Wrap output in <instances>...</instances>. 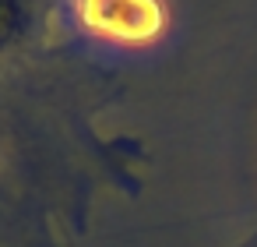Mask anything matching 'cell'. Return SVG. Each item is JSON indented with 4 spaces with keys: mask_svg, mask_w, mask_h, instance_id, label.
Returning <instances> with one entry per match:
<instances>
[{
    "mask_svg": "<svg viewBox=\"0 0 257 247\" xmlns=\"http://www.w3.org/2000/svg\"><path fill=\"white\" fill-rule=\"evenodd\" d=\"M81 25L113 43H152L166 29L162 0H74Z\"/></svg>",
    "mask_w": 257,
    "mask_h": 247,
    "instance_id": "cell-1",
    "label": "cell"
}]
</instances>
